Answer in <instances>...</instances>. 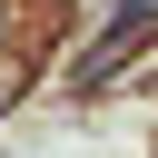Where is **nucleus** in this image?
<instances>
[{
  "label": "nucleus",
  "mask_w": 158,
  "mask_h": 158,
  "mask_svg": "<svg viewBox=\"0 0 158 158\" xmlns=\"http://www.w3.org/2000/svg\"><path fill=\"white\" fill-rule=\"evenodd\" d=\"M138 40H148V0H118V30H109V40L89 49V59H79V89H99V79H118V59H128Z\"/></svg>",
  "instance_id": "f257e3e1"
},
{
  "label": "nucleus",
  "mask_w": 158,
  "mask_h": 158,
  "mask_svg": "<svg viewBox=\"0 0 158 158\" xmlns=\"http://www.w3.org/2000/svg\"><path fill=\"white\" fill-rule=\"evenodd\" d=\"M0 10H10V0H0Z\"/></svg>",
  "instance_id": "f03ea898"
}]
</instances>
